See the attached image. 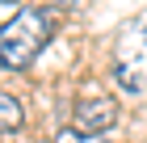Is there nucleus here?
<instances>
[{
  "mask_svg": "<svg viewBox=\"0 0 147 143\" xmlns=\"http://www.w3.org/2000/svg\"><path fill=\"white\" fill-rule=\"evenodd\" d=\"M55 30H59V13L51 4H25V9H17L0 25V67H13V72L30 67L42 55V46L55 38Z\"/></svg>",
  "mask_w": 147,
  "mask_h": 143,
  "instance_id": "obj_1",
  "label": "nucleus"
},
{
  "mask_svg": "<svg viewBox=\"0 0 147 143\" xmlns=\"http://www.w3.org/2000/svg\"><path fill=\"white\" fill-rule=\"evenodd\" d=\"M118 122V101L109 93H88V97L76 101V114H71V135L76 139H101L113 131Z\"/></svg>",
  "mask_w": 147,
  "mask_h": 143,
  "instance_id": "obj_2",
  "label": "nucleus"
},
{
  "mask_svg": "<svg viewBox=\"0 0 147 143\" xmlns=\"http://www.w3.org/2000/svg\"><path fill=\"white\" fill-rule=\"evenodd\" d=\"M0 4H17V0H0Z\"/></svg>",
  "mask_w": 147,
  "mask_h": 143,
  "instance_id": "obj_5",
  "label": "nucleus"
},
{
  "mask_svg": "<svg viewBox=\"0 0 147 143\" xmlns=\"http://www.w3.org/2000/svg\"><path fill=\"white\" fill-rule=\"evenodd\" d=\"M67 143H76V135H71V139H67ZM88 143H105V139H88Z\"/></svg>",
  "mask_w": 147,
  "mask_h": 143,
  "instance_id": "obj_4",
  "label": "nucleus"
},
{
  "mask_svg": "<svg viewBox=\"0 0 147 143\" xmlns=\"http://www.w3.org/2000/svg\"><path fill=\"white\" fill-rule=\"evenodd\" d=\"M25 126V105L21 97H13V93H4L0 88V135H13Z\"/></svg>",
  "mask_w": 147,
  "mask_h": 143,
  "instance_id": "obj_3",
  "label": "nucleus"
}]
</instances>
